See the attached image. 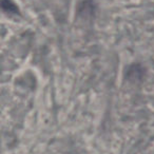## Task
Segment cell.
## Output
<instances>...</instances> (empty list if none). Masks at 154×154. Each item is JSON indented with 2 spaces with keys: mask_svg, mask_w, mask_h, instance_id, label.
I'll return each instance as SVG.
<instances>
[{
  "mask_svg": "<svg viewBox=\"0 0 154 154\" xmlns=\"http://www.w3.org/2000/svg\"><path fill=\"white\" fill-rule=\"evenodd\" d=\"M1 5H2V10L8 14H12V15L19 14V9L13 0H2Z\"/></svg>",
  "mask_w": 154,
  "mask_h": 154,
  "instance_id": "obj_1",
  "label": "cell"
}]
</instances>
